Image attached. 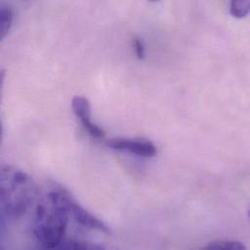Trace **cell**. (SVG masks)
Wrapping results in <instances>:
<instances>
[{"label": "cell", "mask_w": 250, "mask_h": 250, "mask_svg": "<svg viewBox=\"0 0 250 250\" xmlns=\"http://www.w3.org/2000/svg\"><path fill=\"white\" fill-rule=\"evenodd\" d=\"M69 201L67 192L53 191L35 208L33 233L46 249H56L63 239L70 215Z\"/></svg>", "instance_id": "6da1fadb"}, {"label": "cell", "mask_w": 250, "mask_h": 250, "mask_svg": "<svg viewBox=\"0 0 250 250\" xmlns=\"http://www.w3.org/2000/svg\"><path fill=\"white\" fill-rule=\"evenodd\" d=\"M34 196V186L26 173L14 167H3L1 172V206L12 218L21 217Z\"/></svg>", "instance_id": "7a4b0ae2"}, {"label": "cell", "mask_w": 250, "mask_h": 250, "mask_svg": "<svg viewBox=\"0 0 250 250\" xmlns=\"http://www.w3.org/2000/svg\"><path fill=\"white\" fill-rule=\"evenodd\" d=\"M111 149L130 153L139 157H154L157 154L156 146L146 139L131 138H111L106 142Z\"/></svg>", "instance_id": "3957f363"}, {"label": "cell", "mask_w": 250, "mask_h": 250, "mask_svg": "<svg viewBox=\"0 0 250 250\" xmlns=\"http://www.w3.org/2000/svg\"><path fill=\"white\" fill-rule=\"evenodd\" d=\"M72 109L88 133L95 138L104 137V130L91 121V104L85 97L76 96L72 99Z\"/></svg>", "instance_id": "277c9868"}, {"label": "cell", "mask_w": 250, "mask_h": 250, "mask_svg": "<svg viewBox=\"0 0 250 250\" xmlns=\"http://www.w3.org/2000/svg\"><path fill=\"white\" fill-rule=\"evenodd\" d=\"M69 206H70V214L74 217L75 221L82 225L85 228L100 231L102 233L109 234L110 229L109 227L100 218L86 210L83 207H81L78 203H76L71 197L69 201Z\"/></svg>", "instance_id": "5b68a950"}, {"label": "cell", "mask_w": 250, "mask_h": 250, "mask_svg": "<svg viewBox=\"0 0 250 250\" xmlns=\"http://www.w3.org/2000/svg\"><path fill=\"white\" fill-rule=\"evenodd\" d=\"M13 21V12L7 5L0 7V38L3 39L8 33Z\"/></svg>", "instance_id": "8992f818"}, {"label": "cell", "mask_w": 250, "mask_h": 250, "mask_svg": "<svg viewBox=\"0 0 250 250\" xmlns=\"http://www.w3.org/2000/svg\"><path fill=\"white\" fill-rule=\"evenodd\" d=\"M201 250H248L246 246L237 241L215 242L206 246Z\"/></svg>", "instance_id": "52a82bcc"}, {"label": "cell", "mask_w": 250, "mask_h": 250, "mask_svg": "<svg viewBox=\"0 0 250 250\" xmlns=\"http://www.w3.org/2000/svg\"><path fill=\"white\" fill-rule=\"evenodd\" d=\"M230 13L234 18L243 19L250 13V1L236 0L230 4Z\"/></svg>", "instance_id": "ba28073f"}, {"label": "cell", "mask_w": 250, "mask_h": 250, "mask_svg": "<svg viewBox=\"0 0 250 250\" xmlns=\"http://www.w3.org/2000/svg\"><path fill=\"white\" fill-rule=\"evenodd\" d=\"M72 250H105L103 247L85 241H75L71 245Z\"/></svg>", "instance_id": "9c48e42d"}, {"label": "cell", "mask_w": 250, "mask_h": 250, "mask_svg": "<svg viewBox=\"0 0 250 250\" xmlns=\"http://www.w3.org/2000/svg\"><path fill=\"white\" fill-rule=\"evenodd\" d=\"M132 45H133V48H134V51H135V55L138 59L142 60L144 59V56H145V48H144V45H143V42L140 38L138 37H134L132 39Z\"/></svg>", "instance_id": "30bf717a"}, {"label": "cell", "mask_w": 250, "mask_h": 250, "mask_svg": "<svg viewBox=\"0 0 250 250\" xmlns=\"http://www.w3.org/2000/svg\"><path fill=\"white\" fill-rule=\"evenodd\" d=\"M249 215H250V210H249Z\"/></svg>", "instance_id": "8fae6325"}]
</instances>
